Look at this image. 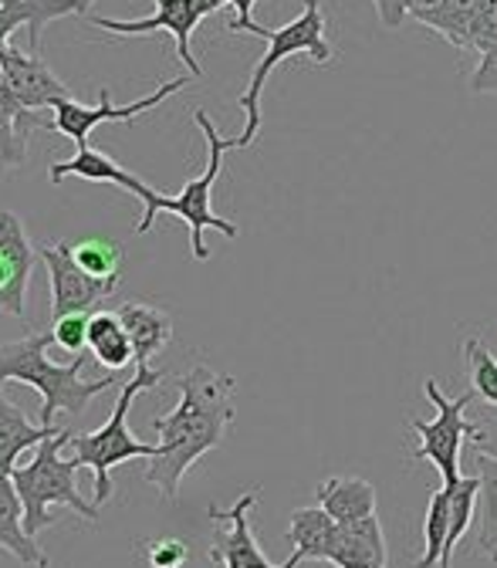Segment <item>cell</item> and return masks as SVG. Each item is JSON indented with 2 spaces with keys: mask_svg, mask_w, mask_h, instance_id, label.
Masks as SVG:
<instances>
[{
  "mask_svg": "<svg viewBox=\"0 0 497 568\" xmlns=\"http://www.w3.org/2000/svg\"><path fill=\"white\" fill-rule=\"evenodd\" d=\"M234 379L193 366L180 376V403L166 416L153 419L160 434V454L150 457L146 480L160 487L166 501H176L180 480L210 450H217L234 423Z\"/></svg>",
  "mask_w": 497,
  "mask_h": 568,
  "instance_id": "cell-1",
  "label": "cell"
},
{
  "mask_svg": "<svg viewBox=\"0 0 497 568\" xmlns=\"http://www.w3.org/2000/svg\"><path fill=\"white\" fill-rule=\"evenodd\" d=\"M51 332H34V335H24L21 342H8L0 345V383H24L31 389L41 393L44 406H41V423L44 426H54V416L58 413H68L71 419L85 416L89 403L112 389V386H122L119 376H105V379H95V383H85L82 379V369L89 363V355H71V363L58 366L48 359V345H51Z\"/></svg>",
  "mask_w": 497,
  "mask_h": 568,
  "instance_id": "cell-2",
  "label": "cell"
},
{
  "mask_svg": "<svg viewBox=\"0 0 497 568\" xmlns=\"http://www.w3.org/2000/svg\"><path fill=\"white\" fill-rule=\"evenodd\" d=\"M71 430H61L48 440L38 444V454L31 464L14 467L11 480L18 487V497L24 505V531L31 538H38L44 528H51L58 521L54 508H71L75 515H82L85 521H99V505L85 501L79 494V460L75 457H61V450L68 447Z\"/></svg>",
  "mask_w": 497,
  "mask_h": 568,
  "instance_id": "cell-3",
  "label": "cell"
},
{
  "mask_svg": "<svg viewBox=\"0 0 497 568\" xmlns=\"http://www.w3.org/2000/svg\"><path fill=\"white\" fill-rule=\"evenodd\" d=\"M166 379L163 369H153V366H135V376L125 379L119 386V399L112 406V416L109 423H102L99 430L92 434H71L68 447H71V457L79 460V467H89L95 474V494L92 501L102 508L109 497H112V467L125 464V460H135V457H156L160 454V444H142L132 430H129V409H132V399L146 389H156L160 383Z\"/></svg>",
  "mask_w": 497,
  "mask_h": 568,
  "instance_id": "cell-4",
  "label": "cell"
},
{
  "mask_svg": "<svg viewBox=\"0 0 497 568\" xmlns=\"http://www.w3.org/2000/svg\"><path fill=\"white\" fill-rule=\"evenodd\" d=\"M264 41H267V51L264 58L254 64L251 71V85L247 92L237 99V105L244 109L247 115V125L241 135H234V150H247L254 146V139L261 132V92L271 79V71L281 64V61H288L295 54H308L315 64H328L335 58L328 38H325V14H322V0H305V11L292 21V24H284L277 31H264Z\"/></svg>",
  "mask_w": 497,
  "mask_h": 568,
  "instance_id": "cell-5",
  "label": "cell"
},
{
  "mask_svg": "<svg viewBox=\"0 0 497 568\" xmlns=\"http://www.w3.org/2000/svg\"><path fill=\"white\" fill-rule=\"evenodd\" d=\"M193 122L200 125V132H203V139H206V170H203L200 176H193L180 193H173V196L160 193L156 213H176V217H183V224H190V247H193V257H196V261H206V257H210V251H206V244H203V234H206V231H221V234L231 237V241L241 234L237 224L217 217V213L210 210L213 186H217L221 170H224V153L234 150V142L224 139V135L217 132V125L210 122V115H206L203 109L193 112Z\"/></svg>",
  "mask_w": 497,
  "mask_h": 568,
  "instance_id": "cell-6",
  "label": "cell"
},
{
  "mask_svg": "<svg viewBox=\"0 0 497 568\" xmlns=\"http://www.w3.org/2000/svg\"><path fill=\"white\" fill-rule=\"evenodd\" d=\"M423 393H426V399L434 403V409H437V416L426 423V419H409V430L419 437V444H416V450H413V460H430L437 470H440V477H444V484H457L464 474H460V450H464V440L470 444L474 440V434H477V423H470L464 413H467V406H470V399L477 396L474 389H467V393H460L457 399H450L444 389H440V383L437 379H426L423 383Z\"/></svg>",
  "mask_w": 497,
  "mask_h": 568,
  "instance_id": "cell-7",
  "label": "cell"
},
{
  "mask_svg": "<svg viewBox=\"0 0 497 568\" xmlns=\"http://www.w3.org/2000/svg\"><path fill=\"white\" fill-rule=\"evenodd\" d=\"M41 264L48 267L51 281V318L61 315H92L112 292L119 281H102L92 277L71 254V244L64 241H48L38 247Z\"/></svg>",
  "mask_w": 497,
  "mask_h": 568,
  "instance_id": "cell-8",
  "label": "cell"
},
{
  "mask_svg": "<svg viewBox=\"0 0 497 568\" xmlns=\"http://www.w3.org/2000/svg\"><path fill=\"white\" fill-rule=\"evenodd\" d=\"M186 85H190V79H183V75L180 79H170L156 92L135 99L132 105H112V92L109 89H102V95H99L95 105H82L75 99H64V102L54 105V129L61 135H68V139H75V146L82 150V146H89V135H92L95 125H102V122H132L135 115L163 105L170 95L183 92Z\"/></svg>",
  "mask_w": 497,
  "mask_h": 568,
  "instance_id": "cell-9",
  "label": "cell"
},
{
  "mask_svg": "<svg viewBox=\"0 0 497 568\" xmlns=\"http://www.w3.org/2000/svg\"><path fill=\"white\" fill-rule=\"evenodd\" d=\"M213 14V0H156V14L150 18H139V21H115V18H92L89 24L112 31V34H153V31H170L176 41V54L186 64L190 79H200L203 68L190 51V38L196 31V24Z\"/></svg>",
  "mask_w": 497,
  "mask_h": 568,
  "instance_id": "cell-10",
  "label": "cell"
},
{
  "mask_svg": "<svg viewBox=\"0 0 497 568\" xmlns=\"http://www.w3.org/2000/svg\"><path fill=\"white\" fill-rule=\"evenodd\" d=\"M257 487L241 494L231 508H210V521L217 525V538H213L210 558L221 561L224 568H284L271 565L267 555L261 551L254 531H251V508L257 505Z\"/></svg>",
  "mask_w": 497,
  "mask_h": 568,
  "instance_id": "cell-11",
  "label": "cell"
},
{
  "mask_svg": "<svg viewBox=\"0 0 497 568\" xmlns=\"http://www.w3.org/2000/svg\"><path fill=\"white\" fill-rule=\"evenodd\" d=\"M34 257L38 251L28 241L24 221L11 210H0V315L24 318Z\"/></svg>",
  "mask_w": 497,
  "mask_h": 568,
  "instance_id": "cell-12",
  "label": "cell"
},
{
  "mask_svg": "<svg viewBox=\"0 0 497 568\" xmlns=\"http://www.w3.org/2000/svg\"><path fill=\"white\" fill-rule=\"evenodd\" d=\"M51 183L58 186V183H64L68 176H75V180H89V183H112V186H119V190H129L132 196H139L142 200V221L135 224V231L139 234H146V231H153V224H156V200H160V193L150 186V183H142L139 176H132L125 166H119L109 153H102V150H92V146H82L75 156L71 160H64V163H54L51 166Z\"/></svg>",
  "mask_w": 497,
  "mask_h": 568,
  "instance_id": "cell-13",
  "label": "cell"
},
{
  "mask_svg": "<svg viewBox=\"0 0 497 568\" xmlns=\"http://www.w3.org/2000/svg\"><path fill=\"white\" fill-rule=\"evenodd\" d=\"M0 68H4V82H8V95L24 105V109H54L58 102L71 99L68 85L54 75L51 64L34 54V51H21L14 44L0 48Z\"/></svg>",
  "mask_w": 497,
  "mask_h": 568,
  "instance_id": "cell-14",
  "label": "cell"
},
{
  "mask_svg": "<svg viewBox=\"0 0 497 568\" xmlns=\"http://www.w3.org/2000/svg\"><path fill=\"white\" fill-rule=\"evenodd\" d=\"M328 561L335 568H389V548L379 518L369 515L363 521L338 525Z\"/></svg>",
  "mask_w": 497,
  "mask_h": 568,
  "instance_id": "cell-15",
  "label": "cell"
},
{
  "mask_svg": "<svg viewBox=\"0 0 497 568\" xmlns=\"http://www.w3.org/2000/svg\"><path fill=\"white\" fill-rule=\"evenodd\" d=\"M115 312L132 338L135 366H150V359H156L173 338V318L150 302H122Z\"/></svg>",
  "mask_w": 497,
  "mask_h": 568,
  "instance_id": "cell-16",
  "label": "cell"
},
{
  "mask_svg": "<svg viewBox=\"0 0 497 568\" xmlns=\"http://www.w3.org/2000/svg\"><path fill=\"white\" fill-rule=\"evenodd\" d=\"M79 14L75 0H0V48L8 44V38L24 24L28 28V41L31 51L41 54V31L44 24Z\"/></svg>",
  "mask_w": 497,
  "mask_h": 568,
  "instance_id": "cell-17",
  "label": "cell"
},
{
  "mask_svg": "<svg viewBox=\"0 0 497 568\" xmlns=\"http://www.w3.org/2000/svg\"><path fill=\"white\" fill-rule=\"evenodd\" d=\"M338 521L318 505V508H298L292 511L288 525V541H292V558L284 561V568H298L302 561H328V551L335 545Z\"/></svg>",
  "mask_w": 497,
  "mask_h": 568,
  "instance_id": "cell-18",
  "label": "cell"
},
{
  "mask_svg": "<svg viewBox=\"0 0 497 568\" xmlns=\"http://www.w3.org/2000/svg\"><path fill=\"white\" fill-rule=\"evenodd\" d=\"M61 426H34L21 406H14L4 396V383H0V477H11L18 467V457L31 447H38L41 440L54 437Z\"/></svg>",
  "mask_w": 497,
  "mask_h": 568,
  "instance_id": "cell-19",
  "label": "cell"
},
{
  "mask_svg": "<svg viewBox=\"0 0 497 568\" xmlns=\"http://www.w3.org/2000/svg\"><path fill=\"white\" fill-rule=\"evenodd\" d=\"M31 129H54V119L18 105L11 95H0V173H11L28 163Z\"/></svg>",
  "mask_w": 497,
  "mask_h": 568,
  "instance_id": "cell-20",
  "label": "cell"
},
{
  "mask_svg": "<svg viewBox=\"0 0 497 568\" xmlns=\"http://www.w3.org/2000/svg\"><path fill=\"white\" fill-rule=\"evenodd\" d=\"M315 501L338 521H363L376 515V487L363 477H328L315 487Z\"/></svg>",
  "mask_w": 497,
  "mask_h": 568,
  "instance_id": "cell-21",
  "label": "cell"
},
{
  "mask_svg": "<svg viewBox=\"0 0 497 568\" xmlns=\"http://www.w3.org/2000/svg\"><path fill=\"white\" fill-rule=\"evenodd\" d=\"M0 548L11 551L21 565L48 568V555L24 531V505L11 477H0Z\"/></svg>",
  "mask_w": 497,
  "mask_h": 568,
  "instance_id": "cell-22",
  "label": "cell"
},
{
  "mask_svg": "<svg viewBox=\"0 0 497 568\" xmlns=\"http://www.w3.org/2000/svg\"><path fill=\"white\" fill-rule=\"evenodd\" d=\"M89 352L112 373L135 363L132 338H129L119 312H92V318H89Z\"/></svg>",
  "mask_w": 497,
  "mask_h": 568,
  "instance_id": "cell-23",
  "label": "cell"
},
{
  "mask_svg": "<svg viewBox=\"0 0 497 568\" xmlns=\"http://www.w3.org/2000/svg\"><path fill=\"white\" fill-rule=\"evenodd\" d=\"M477 551L490 561H497V460L477 454Z\"/></svg>",
  "mask_w": 497,
  "mask_h": 568,
  "instance_id": "cell-24",
  "label": "cell"
},
{
  "mask_svg": "<svg viewBox=\"0 0 497 568\" xmlns=\"http://www.w3.org/2000/svg\"><path fill=\"white\" fill-rule=\"evenodd\" d=\"M477 8H480V0H440L437 8L416 14L413 21L437 31L457 51H467V34H470V24L477 18Z\"/></svg>",
  "mask_w": 497,
  "mask_h": 568,
  "instance_id": "cell-25",
  "label": "cell"
},
{
  "mask_svg": "<svg viewBox=\"0 0 497 568\" xmlns=\"http://www.w3.org/2000/svg\"><path fill=\"white\" fill-rule=\"evenodd\" d=\"M450 487V531H447V545H444V555H440V568H450L454 561V551L460 545V538L467 535L474 515H477V494H480V477H460L457 484H447Z\"/></svg>",
  "mask_w": 497,
  "mask_h": 568,
  "instance_id": "cell-26",
  "label": "cell"
},
{
  "mask_svg": "<svg viewBox=\"0 0 497 568\" xmlns=\"http://www.w3.org/2000/svg\"><path fill=\"white\" fill-rule=\"evenodd\" d=\"M450 531V487L444 484L440 490L430 494V505H426V521H423V555L416 558L413 568H434L440 565L444 545Z\"/></svg>",
  "mask_w": 497,
  "mask_h": 568,
  "instance_id": "cell-27",
  "label": "cell"
},
{
  "mask_svg": "<svg viewBox=\"0 0 497 568\" xmlns=\"http://www.w3.org/2000/svg\"><path fill=\"white\" fill-rule=\"evenodd\" d=\"M464 363H467V376H470V389L487 403L497 406V355L480 342V338H467L464 342Z\"/></svg>",
  "mask_w": 497,
  "mask_h": 568,
  "instance_id": "cell-28",
  "label": "cell"
},
{
  "mask_svg": "<svg viewBox=\"0 0 497 568\" xmlns=\"http://www.w3.org/2000/svg\"><path fill=\"white\" fill-rule=\"evenodd\" d=\"M71 254L75 261L92 274V277H102V281H119V271H122V247L112 241V237H85L79 244H71Z\"/></svg>",
  "mask_w": 497,
  "mask_h": 568,
  "instance_id": "cell-29",
  "label": "cell"
},
{
  "mask_svg": "<svg viewBox=\"0 0 497 568\" xmlns=\"http://www.w3.org/2000/svg\"><path fill=\"white\" fill-rule=\"evenodd\" d=\"M89 318L92 315H61L51 318V338L71 355H82L89 348Z\"/></svg>",
  "mask_w": 497,
  "mask_h": 568,
  "instance_id": "cell-30",
  "label": "cell"
},
{
  "mask_svg": "<svg viewBox=\"0 0 497 568\" xmlns=\"http://www.w3.org/2000/svg\"><path fill=\"white\" fill-rule=\"evenodd\" d=\"M494 44H497V0H480L477 18H474L470 34H467V48L484 54Z\"/></svg>",
  "mask_w": 497,
  "mask_h": 568,
  "instance_id": "cell-31",
  "label": "cell"
},
{
  "mask_svg": "<svg viewBox=\"0 0 497 568\" xmlns=\"http://www.w3.org/2000/svg\"><path fill=\"white\" fill-rule=\"evenodd\" d=\"M190 558V545L180 538H156L146 545V561L150 568H183Z\"/></svg>",
  "mask_w": 497,
  "mask_h": 568,
  "instance_id": "cell-32",
  "label": "cell"
},
{
  "mask_svg": "<svg viewBox=\"0 0 497 568\" xmlns=\"http://www.w3.org/2000/svg\"><path fill=\"white\" fill-rule=\"evenodd\" d=\"M254 4L257 0H213V11H221V8H234V21L227 24L231 31L237 34H254V38H264L267 28H261L254 21Z\"/></svg>",
  "mask_w": 497,
  "mask_h": 568,
  "instance_id": "cell-33",
  "label": "cell"
},
{
  "mask_svg": "<svg viewBox=\"0 0 497 568\" xmlns=\"http://www.w3.org/2000/svg\"><path fill=\"white\" fill-rule=\"evenodd\" d=\"M470 92H477V95L497 92V44L480 54L474 75H470Z\"/></svg>",
  "mask_w": 497,
  "mask_h": 568,
  "instance_id": "cell-34",
  "label": "cell"
},
{
  "mask_svg": "<svg viewBox=\"0 0 497 568\" xmlns=\"http://www.w3.org/2000/svg\"><path fill=\"white\" fill-rule=\"evenodd\" d=\"M373 4H376L379 24H383V28H389V31L403 28V21L409 18V11H406V0H373Z\"/></svg>",
  "mask_w": 497,
  "mask_h": 568,
  "instance_id": "cell-35",
  "label": "cell"
},
{
  "mask_svg": "<svg viewBox=\"0 0 497 568\" xmlns=\"http://www.w3.org/2000/svg\"><path fill=\"white\" fill-rule=\"evenodd\" d=\"M470 447L484 457H494L497 460V419L490 426H477V434L470 440Z\"/></svg>",
  "mask_w": 497,
  "mask_h": 568,
  "instance_id": "cell-36",
  "label": "cell"
},
{
  "mask_svg": "<svg viewBox=\"0 0 497 568\" xmlns=\"http://www.w3.org/2000/svg\"><path fill=\"white\" fill-rule=\"evenodd\" d=\"M440 0H406V11H409V18H416V14H423V11H430V8H437Z\"/></svg>",
  "mask_w": 497,
  "mask_h": 568,
  "instance_id": "cell-37",
  "label": "cell"
},
{
  "mask_svg": "<svg viewBox=\"0 0 497 568\" xmlns=\"http://www.w3.org/2000/svg\"><path fill=\"white\" fill-rule=\"evenodd\" d=\"M75 4H79V18H89V8L95 4V0H75Z\"/></svg>",
  "mask_w": 497,
  "mask_h": 568,
  "instance_id": "cell-38",
  "label": "cell"
},
{
  "mask_svg": "<svg viewBox=\"0 0 497 568\" xmlns=\"http://www.w3.org/2000/svg\"><path fill=\"white\" fill-rule=\"evenodd\" d=\"M494 409H497V406H494ZM494 419H497V413H494Z\"/></svg>",
  "mask_w": 497,
  "mask_h": 568,
  "instance_id": "cell-39",
  "label": "cell"
}]
</instances>
